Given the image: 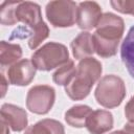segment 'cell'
<instances>
[{
  "label": "cell",
  "mask_w": 134,
  "mask_h": 134,
  "mask_svg": "<svg viewBox=\"0 0 134 134\" xmlns=\"http://www.w3.org/2000/svg\"><path fill=\"white\" fill-rule=\"evenodd\" d=\"M103 67L98 60L90 57L80 61L76 73L68 85L65 86L66 94L72 100H81L87 97L93 85L99 80Z\"/></svg>",
  "instance_id": "6da1fadb"
},
{
  "label": "cell",
  "mask_w": 134,
  "mask_h": 134,
  "mask_svg": "<svg viewBox=\"0 0 134 134\" xmlns=\"http://www.w3.org/2000/svg\"><path fill=\"white\" fill-rule=\"evenodd\" d=\"M97 104L105 108H115L121 104L126 96V85L121 77L108 74L103 76L94 92Z\"/></svg>",
  "instance_id": "7a4b0ae2"
},
{
  "label": "cell",
  "mask_w": 134,
  "mask_h": 134,
  "mask_svg": "<svg viewBox=\"0 0 134 134\" xmlns=\"http://www.w3.org/2000/svg\"><path fill=\"white\" fill-rule=\"evenodd\" d=\"M69 61V52L65 45L57 42H48L36 50L31 55V62L38 70L50 71L61 67Z\"/></svg>",
  "instance_id": "3957f363"
},
{
  "label": "cell",
  "mask_w": 134,
  "mask_h": 134,
  "mask_svg": "<svg viewBox=\"0 0 134 134\" xmlns=\"http://www.w3.org/2000/svg\"><path fill=\"white\" fill-rule=\"evenodd\" d=\"M45 13L53 27H71L76 22L77 5L69 0L50 1L46 5Z\"/></svg>",
  "instance_id": "277c9868"
},
{
  "label": "cell",
  "mask_w": 134,
  "mask_h": 134,
  "mask_svg": "<svg viewBox=\"0 0 134 134\" xmlns=\"http://www.w3.org/2000/svg\"><path fill=\"white\" fill-rule=\"evenodd\" d=\"M55 100V90L48 85L31 87L26 95V107L35 114H47Z\"/></svg>",
  "instance_id": "5b68a950"
},
{
  "label": "cell",
  "mask_w": 134,
  "mask_h": 134,
  "mask_svg": "<svg viewBox=\"0 0 134 134\" xmlns=\"http://www.w3.org/2000/svg\"><path fill=\"white\" fill-rule=\"evenodd\" d=\"M124 31H125L124 20L119 16L113 13H105L102 15L96 25V30L94 34L109 41L120 42Z\"/></svg>",
  "instance_id": "8992f818"
},
{
  "label": "cell",
  "mask_w": 134,
  "mask_h": 134,
  "mask_svg": "<svg viewBox=\"0 0 134 134\" xmlns=\"http://www.w3.org/2000/svg\"><path fill=\"white\" fill-rule=\"evenodd\" d=\"M37 68L28 59H21L6 70V79L15 86H27L35 79Z\"/></svg>",
  "instance_id": "52a82bcc"
},
{
  "label": "cell",
  "mask_w": 134,
  "mask_h": 134,
  "mask_svg": "<svg viewBox=\"0 0 134 134\" xmlns=\"http://www.w3.org/2000/svg\"><path fill=\"white\" fill-rule=\"evenodd\" d=\"M102 7L95 1H84L77 5L76 24L81 29L90 30L96 27L100 17Z\"/></svg>",
  "instance_id": "ba28073f"
},
{
  "label": "cell",
  "mask_w": 134,
  "mask_h": 134,
  "mask_svg": "<svg viewBox=\"0 0 134 134\" xmlns=\"http://www.w3.org/2000/svg\"><path fill=\"white\" fill-rule=\"evenodd\" d=\"M16 19L17 22L23 23L24 26H27L32 30L44 22L40 5L30 1L20 2L18 4L16 8Z\"/></svg>",
  "instance_id": "9c48e42d"
},
{
  "label": "cell",
  "mask_w": 134,
  "mask_h": 134,
  "mask_svg": "<svg viewBox=\"0 0 134 134\" xmlns=\"http://www.w3.org/2000/svg\"><path fill=\"white\" fill-rule=\"evenodd\" d=\"M1 120L15 132H21L27 127V113L21 107L13 104H3L1 107Z\"/></svg>",
  "instance_id": "30bf717a"
},
{
  "label": "cell",
  "mask_w": 134,
  "mask_h": 134,
  "mask_svg": "<svg viewBox=\"0 0 134 134\" xmlns=\"http://www.w3.org/2000/svg\"><path fill=\"white\" fill-rule=\"evenodd\" d=\"M86 128L90 134H105L113 128V115L107 110L92 111L87 119Z\"/></svg>",
  "instance_id": "8fae6325"
},
{
  "label": "cell",
  "mask_w": 134,
  "mask_h": 134,
  "mask_svg": "<svg viewBox=\"0 0 134 134\" xmlns=\"http://www.w3.org/2000/svg\"><path fill=\"white\" fill-rule=\"evenodd\" d=\"M72 54L75 60H83L90 58L94 52V44L92 35L88 31L80 32L70 44Z\"/></svg>",
  "instance_id": "7c38bea8"
},
{
  "label": "cell",
  "mask_w": 134,
  "mask_h": 134,
  "mask_svg": "<svg viewBox=\"0 0 134 134\" xmlns=\"http://www.w3.org/2000/svg\"><path fill=\"white\" fill-rule=\"evenodd\" d=\"M22 48L19 44L8 43L6 41L0 42V65L3 71L6 67L16 64L22 58Z\"/></svg>",
  "instance_id": "4fadbf2b"
},
{
  "label": "cell",
  "mask_w": 134,
  "mask_h": 134,
  "mask_svg": "<svg viewBox=\"0 0 134 134\" xmlns=\"http://www.w3.org/2000/svg\"><path fill=\"white\" fill-rule=\"evenodd\" d=\"M91 113H92V109L89 106L75 105L65 112V120L71 127L83 128L86 127L87 119Z\"/></svg>",
  "instance_id": "5bb4252c"
},
{
  "label": "cell",
  "mask_w": 134,
  "mask_h": 134,
  "mask_svg": "<svg viewBox=\"0 0 134 134\" xmlns=\"http://www.w3.org/2000/svg\"><path fill=\"white\" fill-rule=\"evenodd\" d=\"M120 57L128 72L134 79V25L129 29L121 43Z\"/></svg>",
  "instance_id": "9a60e30c"
},
{
  "label": "cell",
  "mask_w": 134,
  "mask_h": 134,
  "mask_svg": "<svg viewBox=\"0 0 134 134\" xmlns=\"http://www.w3.org/2000/svg\"><path fill=\"white\" fill-rule=\"evenodd\" d=\"M24 134H65V129L60 121L45 118L29 126Z\"/></svg>",
  "instance_id": "2e32d148"
},
{
  "label": "cell",
  "mask_w": 134,
  "mask_h": 134,
  "mask_svg": "<svg viewBox=\"0 0 134 134\" xmlns=\"http://www.w3.org/2000/svg\"><path fill=\"white\" fill-rule=\"evenodd\" d=\"M92 38H93L94 50L98 57L110 58V57H113L116 54L119 42H114V41H109V40L103 39L95 34L92 35Z\"/></svg>",
  "instance_id": "e0dca14e"
},
{
  "label": "cell",
  "mask_w": 134,
  "mask_h": 134,
  "mask_svg": "<svg viewBox=\"0 0 134 134\" xmlns=\"http://www.w3.org/2000/svg\"><path fill=\"white\" fill-rule=\"evenodd\" d=\"M75 73L76 67L74 66V62L72 60H69L67 63H65L55 70V72L52 74V80L57 85L66 86L74 77Z\"/></svg>",
  "instance_id": "ac0fdd59"
},
{
  "label": "cell",
  "mask_w": 134,
  "mask_h": 134,
  "mask_svg": "<svg viewBox=\"0 0 134 134\" xmlns=\"http://www.w3.org/2000/svg\"><path fill=\"white\" fill-rule=\"evenodd\" d=\"M21 1L8 2L4 1L0 6V22L2 25H15L17 24L16 8Z\"/></svg>",
  "instance_id": "d6986e66"
},
{
  "label": "cell",
  "mask_w": 134,
  "mask_h": 134,
  "mask_svg": "<svg viewBox=\"0 0 134 134\" xmlns=\"http://www.w3.org/2000/svg\"><path fill=\"white\" fill-rule=\"evenodd\" d=\"M49 36V28L45 22L40 24L38 27H36L32 30V37L28 40V47L30 49H36L45 39H47Z\"/></svg>",
  "instance_id": "ffe728a7"
},
{
  "label": "cell",
  "mask_w": 134,
  "mask_h": 134,
  "mask_svg": "<svg viewBox=\"0 0 134 134\" xmlns=\"http://www.w3.org/2000/svg\"><path fill=\"white\" fill-rule=\"evenodd\" d=\"M110 4L115 10L121 14L134 16V0H112Z\"/></svg>",
  "instance_id": "44dd1931"
},
{
  "label": "cell",
  "mask_w": 134,
  "mask_h": 134,
  "mask_svg": "<svg viewBox=\"0 0 134 134\" xmlns=\"http://www.w3.org/2000/svg\"><path fill=\"white\" fill-rule=\"evenodd\" d=\"M125 115L128 121H134V95L129 99L125 107Z\"/></svg>",
  "instance_id": "7402d4cb"
},
{
  "label": "cell",
  "mask_w": 134,
  "mask_h": 134,
  "mask_svg": "<svg viewBox=\"0 0 134 134\" xmlns=\"http://www.w3.org/2000/svg\"><path fill=\"white\" fill-rule=\"evenodd\" d=\"M8 80L5 77V74L4 72L1 71V97H4L5 93H6V90H7V87H8Z\"/></svg>",
  "instance_id": "603a6c76"
},
{
  "label": "cell",
  "mask_w": 134,
  "mask_h": 134,
  "mask_svg": "<svg viewBox=\"0 0 134 134\" xmlns=\"http://www.w3.org/2000/svg\"><path fill=\"white\" fill-rule=\"evenodd\" d=\"M124 131H126L128 134H134V121H128L124 126Z\"/></svg>",
  "instance_id": "cb8c5ba5"
},
{
  "label": "cell",
  "mask_w": 134,
  "mask_h": 134,
  "mask_svg": "<svg viewBox=\"0 0 134 134\" xmlns=\"http://www.w3.org/2000/svg\"><path fill=\"white\" fill-rule=\"evenodd\" d=\"M8 126L6 122H4L3 120H1V134H9V130H8Z\"/></svg>",
  "instance_id": "d4e9b609"
},
{
  "label": "cell",
  "mask_w": 134,
  "mask_h": 134,
  "mask_svg": "<svg viewBox=\"0 0 134 134\" xmlns=\"http://www.w3.org/2000/svg\"><path fill=\"white\" fill-rule=\"evenodd\" d=\"M111 134H128L126 131H124V130H118V131H114V132H112Z\"/></svg>",
  "instance_id": "484cf974"
}]
</instances>
